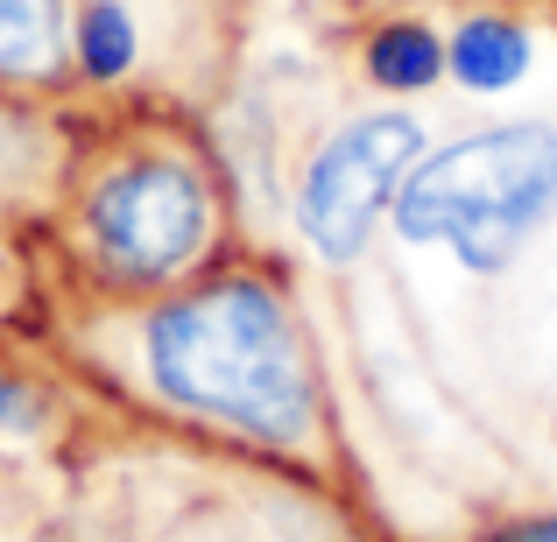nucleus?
Segmentation results:
<instances>
[{"mask_svg":"<svg viewBox=\"0 0 557 542\" xmlns=\"http://www.w3.org/2000/svg\"><path fill=\"white\" fill-rule=\"evenodd\" d=\"M36 423H42L36 388H28V380H8V374H0V430H36Z\"/></svg>","mask_w":557,"mask_h":542,"instance_id":"9","label":"nucleus"},{"mask_svg":"<svg viewBox=\"0 0 557 542\" xmlns=\"http://www.w3.org/2000/svg\"><path fill=\"white\" fill-rule=\"evenodd\" d=\"M71 64L92 85H121L141 64V22L127 0H78L71 8Z\"/></svg>","mask_w":557,"mask_h":542,"instance_id":"6","label":"nucleus"},{"mask_svg":"<svg viewBox=\"0 0 557 542\" xmlns=\"http://www.w3.org/2000/svg\"><path fill=\"white\" fill-rule=\"evenodd\" d=\"M550 204H557V127L516 121L423 155L395 190V232L409 247H445L473 275H494L550 218Z\"/></svg>","mask_w":557,"mask_h":542,"instance_id":"2","label":"nucleus"},{"mask_svg":"<svg viewBox=\"0 0 557 542\" xmlns=\"http://www.w3.org/2000/svg\"><path fill=\"white\" fill-rule=\"evenodd\" d=\"M141 366L156 394L247 430L261 444H304L318 430V380L289 303L261 282H212L141 317Z\"/></svg>","mask_w":557,"mask_h":542,"instance_id":"1","label":"nucleus"},{"mask_svg":"<svg viewBox=\"0 0 557 542\" xmlns=\"http://www.w3.org/2000/svg\"><path fill=\"white\" fill-rule=\"evenodd\" d=\"M445 64L459 71L466 92H508V85H522V71H530V36H522L516 22L480 14V22H466L459 36H451Z\"/></svg>","mask_w":557,"mask_h":542,"instance_id":"7","label":"nucleus"},{"mask_svg":"<svg viewBox=\"0 0 557 542\" xmlns=\"http://www.w3.org/2000/svg\"><path fill=\"white\" fill-rule=\"evenodd\" d=\"M494 542H557V521H516V529H502Z\"/></svg>","mask_w":557,"mask_h":542,"instance_id":"10","label":"nucleus"},{"mask_svg":"<svg viewBox=\"0 0 557 542\" xmlns=\"http://www.w3.org/2000/svg\"><path fill=\"white\" fill-rule=\"evenodd\" d=\"M423 155V127L409 113H368V121H346L325 149L311 155L297 184V226L304 240L325 261H354L368 247L374 218L395 204L403 177Z\"/></svg>","mask_w":557,"mask_h":542,"instance_id":"4","label":"nucleus"},{"mask_svg":"<svg viewBox=\"0 0 557 542\" xmlns=\"http://www.w3.org/2000/svg\"><path fill=\"white\" fill-rule=\"evenodd\" d=\"M85 240L121 282H170L212 240V190L184 155H127L85 190Z\"/></svg>","mask_w":557,"mask_h":542,"instance_id":"3","label":"nucleus"},{"mask_svg":"<svg viewBox=\"0 0 557 542\" xmlns=\"http://www.w3.org/2000/svg\"><path fill=\"white\" fill-rule=\"evenodd\" d=\"M368 71H374L381 92H423V85H437V71H445V42L423 22H388L368 42Z\"/></svg>","mask_w":557,"mask_h":542,"instance_id":"8","label":"nucleus"},{"mask_svg":"<svg viewBox=\"0 0 557 542\" xmlns=\"http://www.w3.org/2000/svg\"><path fill=\"white\" fill-rule=\"evenodd\" d=\"M78 0H0V85H50L71 64Z\"/></svg>","mask_w":557,"mask_h":542,"instance_id":"5","label":"nucleus"}]
</instances>
